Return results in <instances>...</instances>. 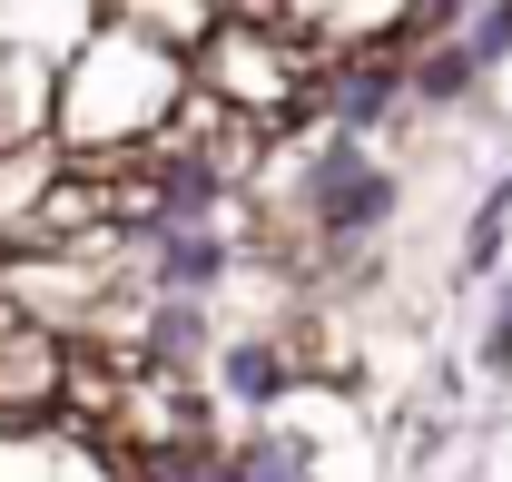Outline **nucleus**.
Returning <instances> with one entry per match:
<instances>
[{"label": "nucleus", "instance_id": "f257e3e1", "mask_svg": "<svg viewBox=\"0 0 512 482\" xmlns=\"http://www.w3.org/2000/svg\"><path fill=\"white\" fill-rule=\"evenodd\" d=\"M178 99H188V50L138 30V20H119V10H99V30L50 79V138L79 168H128V158H148L158 128L178 119Z\"/></svg>", "mask_w": 512, "mask_h": 482}, {"label": "nucleus", "instance_id": "f03ea898", "mask_svg": "<svg viewBox=\"0 0 512 482\" xmlns=\"http://www.w3.org/2000/svg\"><path fill=\"white\" fill-rule=\"evenodd\" d=\"M316 50L286 30V20H247V10H217L207 20V40L188 50V79L217 99V109H237V119H266V128H286V119H306L316 109Z\"/></svg>", "mask_w": 512, "mask_h": 482}, {"label": "nucleus", "instance_id": "7ed1b4c3", "mask_svg": "<svg viewBox=\"0 0 512 482\" xmlns=\"http://www.w3.org/2000/svg\"><path fill=\"white\" fill-rule=\"evenodd\" d=\"M0 482H128V473L89 423L40 414V423H0Z\"/></svg>", "mask_w": 512, "mask_h": 482}, {"label": "nucleus", "instance_id": "20e7f679", "mask_svg": "<svg viewBox=\"0 0 512 482\" xmlns=\"http://www.w3.org/2000/svg\"><path fill=\"white\" fill-rule=\"evenodd\" d=\"M69 345H79V335H60V325L0 315V423L60 414V394H69Z\"/></svg>", "mask_w": 512, "mask_h": 482}, {"label": "nucleus", "instance_id": "39448f33", "mask_svg": "<svg viewBox=\"0 0 512 482\" xmlns=\"http://www.w3.org/2000/svg\"><path fill=\"white\" fill-rule=\"evenodd\" d=\"M89 30H99V0H0V60L60 69Z\"/></svg>", "mask_w": 512, "mask_h": 482}, {"label": "nucleus", "instance_id": "423d86ee", "mask_svg": "<svg viewBox=\"0 0 512 482\" xmlns=\"http://www.w3.org/2000/svg\"><path fill=\"white\" fill-rule=\"evenodd\" d=\"M99 10H119V20H138V30H158V40L197 50V40H207V20H217L227 0H99Z\"/></svg>", "mask_w": 512, "mask_h": 482}, {"label": "nucleus", "instance_id": "0eeeda50", "mask_svg": "<svg viewBox=\"0 0 512 482\" xmlns=\"http://www.w3.org/2000/svg\"><path fill=\"white\" fill-rule=\"evenodd\" d=\"M483 364L512 374V266H493V325H483Z\"/></svg>", "mask_w": 512, "mask_h": 482}]
</instances>
